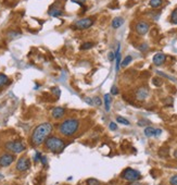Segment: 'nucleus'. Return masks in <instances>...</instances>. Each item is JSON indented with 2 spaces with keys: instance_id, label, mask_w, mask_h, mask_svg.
<instances>
[{
  "instance_id": "nucleus-1",
  "label": "nucleus",
  "mask_w": 177,
  "mask_h": 185,
  "mask_svg": "<svg viewBox=\"0 0 177 185\" xmlns=\"http://www.w3.org/2000/svg\"><path fill=\"white\" fill-rule=\"evenodd\" d=\"M52 130H53V126H52L51 123L49 122H45L42 124L37 125L35 130L33 131V134H32V144L34 146H40L42 143H45V141L49 137V135L51 134Z\"/></svg>"
},
{
  "instance_id": "nucleus-2",
  "label": "nucleus",
  "mask_w": 177,
  "mask_h": 185,
  "mask_svg": "<svg viewBox=\"0 0 177 185\" xmlns=\"http://www.w3.org/2000/svg\"><path fill=\"white\" fill-rule=\"evenodd\" d=\"M79 128V121L75 118H70L64 120L59 125V131L60 133L64 136H73Z\"/></svg>"
},
{
  "instance_id": "nucleus-3",
  "label": "nucleus",
  "mask_w": 177,
  "mask_h": 185,
  "mask_svg": "<svg viewBox=\"0 0 177 185\" xmlns=\"http://www.w3.org/2000/svg\"><path fill=\"white\" fill-rule=\"evenodd\" d=\"M45 146L49 151L53 154H60L61 151L65 148V142L62 138L57 137V136H49L45 141Z\"/></svg>"
},
{
  "instance_id": "nucleus-4",
  "label": "nucleus",
  "mask_w": 177,
  "mask_h": 185,
  "mask_svg": "<svg viewBox=\"0 0 177 185\" xmlns=\"http://www.w3.org/2000/svg\"><path fill=\"white\" fill-rule=\"evenodd\" d=\"M5 149L13 154H21L25 150V144L22 143L20 141H12V142H8V143H5Z\"/></svg>"
},
{
  "instance_id": "nucleus-5",
  "label": "nucleus",
  "mask_w": 177,
  "mask_h": 185,
  "mask_svg": "<svg viewBox=\"0 0 177 185\" xmlns=\"http://www.w3.org/2000/svg\"><path fill=\"white\" fill-rule=\"evenodd\" d=\"M122 177L124 180L128 181V182H136L140 179V172L137 170H134L132 168H127L123 171Z\"/></svg>"
},
{
  "instance_id": "nucleus-6",
  "label": "nucleus",
  "mask_w": 177,
  "mask_h": 185,
  "mask_svg": "<svg viewBox=\"0 0 177 185\" xmlns=\"http://www.w3.org/2000/svg\"><path fill=\"white\" fill-rule=\"evenodd\" d=\"M29 167H31V160L27 157H22L16 162V170L20 171V172L27 171L29 169Z\"/></svg>"
},
{
  "instance_id": "nucleus-7",
  "label": "nucleus",
  "mask_w": 177,
  "mask_h": 185,
  "mask_svg": "<svg viewBox=\"0 0 177 185\" xmlns=\"http://www.w3.org/2000/svg\"><path fill=\"white\" fill-rule=\"evenodd\" d=\"M92 24H94V20L91 18H84L76 22L75 27L78 29H87L90 26H92Z\"/></svg>"
},
{
  "instance_id": "nucleus-8",
  "label": "nucleus",
  "mask_w": 177,
  "mask_h": 185,
  "mask_svg": "<svg viewBox=\"0 0 177 185\" xmlns=\"http://www.w3.org/2000/svg\"><path fill=\"white\" fill-rule=\"evenodd\" d=\"M15 157L12 154H3L2 156H0V167H9L14 162Z\"/></svg>"
},
{
  "instance_id": "nucleus-9",
  "label": "nucleus",
  "mask_w": 177,
  "mask_h": 185,
  "mask_svg": "<svg viewBox=\"0 0 177 185\" xmlns=\"http://www.w3.org/2000/svg\"><path fill=\"white\" fill-rule=\"evenodd\" d=\"M149 29H150V26H149V24L145 21L138 22V23L136 24V27H135L137 34H139V35H146L149 32Z\"/></svg>"
},
{
  "instance_id": "nucleus-10",
  "label": "nucleus",
  "mask_w": 177,
  "mask_h": 185,
  "mask_svg": "<svg viewBox=\"0 0 177 185\" xmlns=\"http://www.w3.org/2000/svg\"><path fill=\"white\" fill-rule=\"evenodd\" d=\"M162 134V130L155 128H151V126H148V128H145V135L147 137H152V136H159Z\"/></svg>"
},
{
  "instance_id": "nucleus-11",
  "label": "nucleus",
  "mask_w": 177,
  "mask_h": 185,
  "mask_svg": "<svg viewBox=\"0 0 177 185\" xmlns=\"http://www.w3.org/2000/svg\"><path fill=\"white\" fill-rule=\"evenodd\" d=\"M165 60H166V56L164 53H162V52L155 53L153 56V59H152V61H153V63L155 65H162L165 62Z\"/></svg>"
},
{
  "instance_id": "nucleus-12",
  "label": "nucleus",
  "mask_w": 177,
  "mask_h": 185,
  "mask_svg": "<svg viewBox=\"0 0 177 185\" xmlns=\"http://www.w3.org/2000/svg\"><path fill=\"white\" fill-rule=\"evenodd\" d=\"M65 115V109L62 107H55L52 109L51 111V115L53 119H61V118L63 117V115Z\"/></svg>"
},
{
  "instance_id": "nucleus-13",
  "label": "nucleus",
  "mask_w": 177,
  "mask_h": 185,
  "mask_svg": "<svg viewBox=\"0 0 177 185\" xmlns=\"http://www.w3.org/2000/svg\"><path fill=\"white\" fill-rule=\"evenodd\" d=\"M148 89L145 88V87H141V88H139L138 91H136V97H137L138 100H145L148 97Z\"/></svg>"
},
{
  "instance_id": "nucleus-14",
  "label": "nucleus",
  "mask_w": 177,
  "mask_h": 185,
  "mask_svg": "<svg viewBox=\"0 0 177 185\" xmlns=\"http://www.w3.org/2000/svg\"><path fill=\"white\" fill-rule=\"evenodd\" d=\"M123 23H124V19L121 18V16H116V18L113 19L111 25H112L113 29H119L123 25Z\"/></svg>"
},
{
  "instance_id": "nucleus-15",
  "label": "nucleus",
  "mask_w": 177,
  "mask_h": 185,
  "mask_svg": "<svg viewBox=\"0 0 177 185\" xmlns=\"http://www.w3.org/2000/svg\"><path fill=\"white\" fill-rule=\"evenodd\" d=\"M9 82H10V80H9L8 76L3 73H0V88H2L3 86L8 85Z\"/></svg>"
},
{
  "instance_id": "nucleus-16",
  "label": "nucleus",
  "mask_w": 177,
  "mask_h": 185,
  "mask_svg": "<svg viewBox=\"0 0 177 185\" xmlns=\"http://www.w3.org/2000/svg\"><path fill=\"white\" fill-rule=\"evenodd\" d=\"M115 59H116V68L115 70L119 71L121 68V52H120V44L117 46V49H116V53H115Z\"/></svg>"
},
{
  "instance_id": "nucleus-17",
  "label": "nucleus",
  "mask_w": 177,
  "mask_h": 185,
  "mask_svg": "<svg viewBox=\"0 0 177 185\" xmlns=\"http://www.w3.org/2000/svg\"><path fill=\"white\" fill-rule=\"evenodd\" d=\"M111 96L109 94H105L104 95V106H105V111L109 112L110 111V108H111Z\"/></svg>"
},
{
  "instance_id": "nucleus-18",
  "label": "nucleus",
  "mask_w": 177,
  "mask_h": 185,
  "mask_svg": "<svg viewBox=\"0 0 177 185\" xmlns=\"http://www.w3.org/2000/svg\"><path fill=\"white\" fill-rule=\"evenodd\" d=\"M162 3H163V0H150V1H149V5L153 9L160 8L162 5Z\"/></svg>"
},
{
  "instance_id": "nucleus-19",
  "label": "nucleus",
  "mask_w": 177,
  "mask_h": 185,
  "mask_svg": "<svg viewBox=\"0 0 177 185\" xmlns=\"http://www.w3.org/2000/svg\"><path fill=\"white\" fill-rule=\"evenodd\" d=\"M92 47H94V43L85 42L84 44L81 45V50H88V49H91Z\"/></svg>"
},
{
  "instance_id": "nucleus-20",
  "label": "nucleus",
  "mask_w": 177,
  "mask_h": 185,
  "mask_svg": "<svg viewBox=\"0 0 177 185\" xmlns=\"http://www.w3.org/2000/svg\"><path fill=\"white\" fill-rule=\"evenodd\" d=\"M49 14L51 16H60L61 14H62V11L61 10H58V9H53L51 8L49 11Z\"/></svg>"
},
{
  "instance_id": "nucleus-21",
  "label": "nucleus",
  "mask_w": 177,
  "mask_h": 185,
  "mask_svg": "<svg viewBox=\"0 0 177 185\" xmlns=\"http://www.w3.org/2000/svg\"><path fill=\"white\" fill-rule=\"evenodd\" d=\"M132 61H133V58H132V56H127V57H126L125 59L121 62V65H122V67H127V65L129 64Z\"/></svg>"
},
{
  "instance_id": "nucleus-22",
  "label": "nucleus",
  "mask_w": 177,
  "mask_h": 185,
  "mask_svg": "<svg viewBox=\"0 0 177 185\" xmlns=\"http://www.w3.org/2000/svg\"><path fill=\"white\" fill-rule=\"evenodd\" d=\"M116 121L119 123H121V124L123 125H129V121L127 120V119H125V118H123V117H117L116 118Z\"/></svg>"
},
{
  "instance_id": "nucleus-23",
  "label": "nucleus",
  "mask_w": 177,
  "mask_h": 185,
  "mask_svg": "<svg viewBox=\"0 0 177 185\" xmlns=\"http://www.w3.org/2000/svg\"><path fill=\"white\" fill-rule=\"evenodd\" d=\"M171 21H172L173 24H177V8L174 9L171 14Z\"/></svg>"
},
{
  "instance_id": "nucleus-24",
  "label": "nucleus",
  "mask_w": 177,
  "mask_h": 185,
  "mask_svg": "<svg viewBox=\"0 0 177 185\" xmlns=\"http://www.w3.org/2000/svg\"><path fill=\"white\" fill-rule=\"evenodd\" d=\"M87 185H100V182L96 179H89L87 181Z\"/></svg>"
},
{
  "instance_id": "nucleus-25",
  "label": "nucleus",
  "mask_w": 177,
  "mask_h": 185,
  "mask_svg": "<svg viewBox=\"0 0 177 185\" xmlns=\"http://www.w3.org/2000/svg\"><path fill=\"white\" fill-rule=\"evenodd\" d=\"M152 83H153L154 85H155V86H158V87L161 86L162 84H163L161 80H160V78H158V77H154L153 80H152Z\"/></svg>"
},
{
  "instance_id": "nucleus-26",
  "label": "nucleus",
  "mask_w": 177,
  "mask_h": 185,
  "mask_svg": "<svg viewBox=\"0 0 177 185\" xmlns=\"http://www.w3.org/2000/svg\"><path fill=\"white\" fill-rule=\"evenodd\" d=\"M169 184H171V185H177V174L173 175V176L169 179Z\"/></svg>"
},
{
  "instance_id": "nucleus-27",
  "label": "nucleus",
  "mask_w": 177,
  "mask_h": 185,
  "mask_svg": "<svg viewBox=\"0 0 177 185\" xmlns=\"http://www.w3.org/2000/svg\"><path fill=\"white\" fill-rule=\"evenodd\" d=\"M92 101H95L94 104H96V106H101V99H100V97H95L94 99H92Z\"/></svg>"
},
{
  "instance_id": "nucleus-28",
  "label": "nucleus",
  "mask_w": 177,
  "mask_h": 185,
  "mask_svg": "<svg viewBox=\"0 0 177 185\" xmlns=\"http://www.w3.org/2000/svg\"><path fill=\"white\" fill-rule=\"evenodd\" d=\"M109 128H110V130H111V131H116V128H117L116 123L111 122V123H110V124H109Z\"/></svg>"
},
{
  "instance_id": "nucleus-29",
  "label": "nucleus",
  "mask_w": 177,
  "mask_h": 185,
  "mask_svg": "<svg viewBox=\"0 0 177 185\" xmlns=\"http://www.w3.org/2000/svg\"><path fill=\"white\" fill-rule=\"evenodd\" d=\"M111 93H112V95H117L119 94V88H117L116 86H112V88H111Z\"/></svg>"
},
{
  "instance_id": "nucleus-30",
  "label": "nucleus",
  "mask_w": 177,
  "mask_h": 185,
  "mask_svg": "<svg viewBox=\"0 0 177 185\" xmlns=\"http://www.w3.org/2000/svg\"><path fill=\"white\" fill-rule=\"evenodd\" d=\"M71 1H72V2L77 3V5H84V3L86 2V0H71Z\"/></svg>"
},
{
  "instance_id": "nucleus-31",
  "label": "nucleus",
  "mask_w": 177,
  "mask_h": 185,
  "mask_svg": "<svg viewBox=\"0 0 177 185\" xmlns=\"http://www.w3.org/2000/svg\"><path fill=\"white\" fill-rule=\"evenodd\" d=\"M109 60H110V61L115 60V55H114V52H110V53H109Z\"/></svg>"
},
{
  "instance_id": "nucleus-32",
  "label": "nucleus",
  "mask_w": 177,
  "mask_h": 185,
  "mask_svg": "<svg viewBox=\"0 0 177 185\" xmlns=\"http://www.w3.org/2000/svg\"><path fill=\"white\" fill-rule=\"evenodd\" d=\"M40 162H42L44 166H46V164H47V158H46L45 156H42V158H40Z\"/></svg>"
},
{
  "instance_id": "nucleus-33",
  "label": "nucleus",
  "mask_w": 177,
  "mask_h": 185,
  "mask_svg": "<svg viewBox=\"0 0 177 185\" xmlns=\"http://www.w3.org/2000/svg\"><path fill=\"white\" fill-rule=\"evenodd\" d=\"M40 158H42V155H40V152H36V156H35V161H40Z\"/></svg>"
},
{
  "instance_id": "nucleus-34",
  "label": "nucleus",
  "mask_w": 177,
  "mask_h": 185,
  "mask_svg": "<svg viewBox=\"0 0 177 185\" xmlns=\"http://www.w3.org/2000/svg\"><path fill=\"white\" fill-rule=\"evenodd\" d=\"M146 124H149V121H145V120H142V121H139L138 122V125H146Z\"/></svg>"
}]
</instances>
